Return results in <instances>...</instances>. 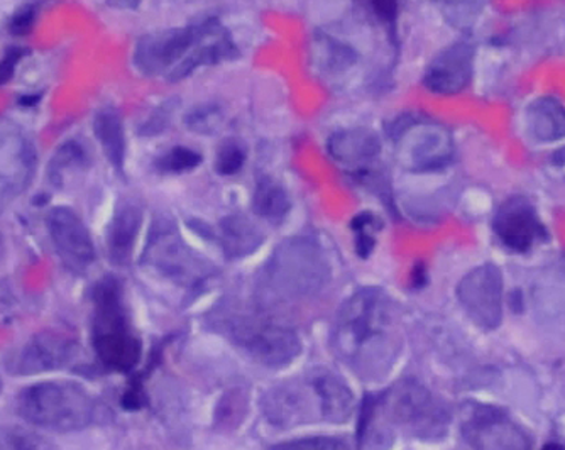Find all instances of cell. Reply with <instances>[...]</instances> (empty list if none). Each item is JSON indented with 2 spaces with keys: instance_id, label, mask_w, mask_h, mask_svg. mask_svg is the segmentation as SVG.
Instances as JSON below:
<instances>
[{
  "instance_id": "cell-24",
  "label": "cell",
  "mask_w": 565,
  "mask_h": 450,
  "mask_svg": "<svg viewBox=\"0 0 565 450\" xmlns=\"http://www.w3.org/2000/svg\"><path fill=\"white\" fill-rule=\"evenodd\" d=\"M94 132L107 160L116 170L122 171L126 161V136L119 113L113 107L98 110L94 117Z\"/></svg>"
},
{
  "instance_id": "cell-4",
  "label": "cell",
  "mask_w": 565,
  "mask_h": 450,
  "mask_svg": "<svg viewBox=\"0 0 565 450\" xmlns=\"http://www.w3.org/2000/svg\"><path fill=\"white\" fill-rule=\"evenodd\" d=\"M97 399L75 382H41L15 398V414L50 432H81L98 418Z\"/></svg>"
},
{
  "instance_id": "cell-21",
  "label": "cell",
  "mask_w": 565,
  "mask_h": 450,
  "mask_svg": "<svg viewBox=\"0 0 565 450\" xmlns=\"http://www.w3.org/2000/svg\"><path fill=\"white\" fill-rule=\"evenodd\" d=\"M526 131L541 142L565 138V106L554 97L536 98L525 114Z\"/></svg>"
},
{
  "instance_id": "cell-8",
  "label": "cell",
  "mask_w": 565,
  "mask_h": 450,
  "mask_svg": "<svg viewBox=\"0 0 565 450\" xmlns=\"http://www.w3.org/2000/svg\"><path fill=\"white\" fill-rule=\"evenodd\" d=\"M227 329L234 344L266 367L288 366L301 353V341L294 329L258 317H237Z\"/></svg>"
},
{
  "instance_id": "cell-22",
  "label": "cell",
  "mask_w": 565,
  "mask_h": 450,
  "mask_svg": "<svg viewBox=\"0 0 565 450\" xmlns=\"http://www.w3.org/2000/svg\"><path fill=\"white\" fill-rule=\"evenodd\" d=\"M381 395H367L361 408L358 425L359 449L388 450L393 443L392 427L381 424L384 420Z\"/></svg>"
},
{
  "instance_id": "cell-33",
  "label": "cell",
  "mask_w": 565,
  "mask_h": 450,
  "mask_svg": "<svg viewBox=\"0 0 565 450\" xmlns=\"http://www.w3.org/2000/svg\"><path fill=\"white\" fill-rule=\"evenodd\" d=\"M358 2L386 26H393L398 18V0H358Z\"/></svg>"
},
{
  "instance_id": "cell-15",
  "label": "cell",
  "mask_w": 565,
  "mask_h": 450,
  "mask_svg": "<svg viewBox=\"0 0 565 450\" xmlns=\"http://www.w3.org/2000/svg\"><path fill=\"white\" fill-rule=\"evenodd\" d=\"M33 168L34 151L28 139L14 129H0V212L30 185Z\"/></svg>"
},
{
  "instance_id": "cell-32",
  "label": "cell",
  "mask_w": 565,
  "mask_h": 450,
  "mask_svg": "<svg viewBox=\"0 0 565 450\" xmlns=\"http://www.w3.org/2000/svg\"><path fill=\"white\" fill-rule=\"evenodd\" d=\"M269 450H349V447L344 440L335 437H305V439L278 443Z\"/></svg>"
},
{
  "instance_id": "cell-31",
  "label": "cell",
  "mask_w": 565,
  "mask_h": 450,
  "mask_svg": "<svg viewBox=\"0 0 565 450\" xmlns=\"http://www.w3.org/2000/svg\"><path fill=\"white\" fill-rule=\"evenodd\" d=\"M222 122V113L215 106H199L185 116L186 128L199 135H212L221 128Z\"/></svg>"
},
{
  "instance_id": "cell-1",
  "label": "cell",
  "mask_w": 565,
  "mask_h": 450,
  "mask_svg": "<svg viewBox=\"0 0 565 450\" xmlns=\"http://www.w3.org/2000/svg\"><path fill=\"white\" fill-rule=\"evenodd\" d=\"M332 347L363 378H381L398 354L395 303L380 288H363L339 309Z\"/></svg>"
},
{
  "instance_id": "cell-3",
  "label": "cell",
  "mask_w": 565,
  "mask_h": 450,
  "mask_svg": "<svg viewBox=\"0 0 565 450\" xmlns=\"http://www.w3.org/2000/svg\"><path fill=\"white\" fill-rule=\"evenodd\" d=\"M90 332L95 356L106 369L132 373L138 367L141 339L132 329L122 285L116 277H104L92 288Z\"/></svg>"
},
{
  "instance_id": "cell-37",
  "label": "cell",
  "mask_w": 565,
  "mask_h": 450,
  "mask_svg": "<svg viewBox=\"0 0 565 450\" xmlns=\"http://www.w3.org/2000/svg\"><path fill=\"white\" fill-rule=\"evenodd\" d=\"M107 4L116 9H138L141 0H107Z\"/></svg>"
},
{
  "instance_id": "cell-13",
  "label": "cell",
  "mask_w": 565,
  "mask_h": 450,
  "mask_svg": "<svg viewBox=\"0 0 565 450\" xmlns=\"http://www.w3.org/2000/svg\"><path fill=\"white\" fill-rule=\"evenodd\" d=\"M46 225L51 243L70 271L82 275L94 265L97 253L81 215L70 207L51 208Z\"/></svg>"
},
{
  "instance_id": "cell-20",
  "label": "cell",
  "mask_w": 565,
  "mask_h": 450,
  "mask_svg": "<svg viewBox=\"0 0 565 450\" xmlns=\"http://www.w3.org/2000/svg\"><path fill=\"white\" fill-rule=\"evenodd\" d=\"M330 157L341 164L348 167H358L364 170L367 163L380 157V139L373 132L364 129H352V131L335 132L329 139Z\"/></svg>"
},
{
  "instance_id": "cell-6",
  "label": "cell",
  "mask_w": 565,
  "mask_h": 450,
  "mask_svg": "<svg viewBox=\"0 0 565 450\" xmlns=\"http://www.w3.org/2000/svg\"><path fill=\"white\" fill-rule=\"evenodd\" d=\"M142 262L185 290H196L214 277V268L192 251L167 221L152 225Z\"/></svg>"
},
{
  "instance_id": "cell-35",
  "label": "cell",
  "mask_w": 565,
  "mask_h": 450,
  "mask_svg": "<svg viewBox=\"0 0 565 450\" xmlns=\"http://www.w3.org/2000/svg\"><path fill=\"white\" fill-rule=\"evenodd\" d=\"M25 55V50L22 47H11L6 53L4 58L0 60V85L8 84L14 77L15 66L21 62L22 56Z\"/></svg>"
},
{
  "instance_id": "cell-41",
  "label": "cell",
  "mask_w": 565,
  "mask_h": 450,
  "mask_svg": "<svg viewBox=\"0 0 565 450\" xmlns=\"http://www.w3.org/2000/svg\"><path fill=\"white\" fill-rule=\"evenodd\" d=\"M469 2H484V0H469Z\"/></svg>"
},
{
  "instance_id": "cell-40",
  "label": "cell",
  "mask_w": 565,
  "mask_h": 450,
  "mask_svg": "<svg viewBox=\"0 0 565 450\" xmlns=\"http://www.w3.org/2000/svg\"><path fill=\"white\" fill-rule=\"evenodd\" d=\"M2 392H4V383L0 379V395H2Z\"/></svg>"
},
{
  "instance_id": "cell-10",
  "label": "cell",
  "mask_w": 565,
  "mask_h": 450,
  "mask_svg": "<svg viewBox=\"0 0 565 450\" xmlns=\"http://www.w3.org/2000/svg\"><path fill=\"white\" fill-rule=\"evenodd\" d=\"M457 300L469 319L484 329L494 331L503 320V275L494 265L472 269L457 285Z\"/></svg>"
},
{
  "instance_id": "cell-27",
  "label": "cell",
  "mask_w": 565,
  "mask_h": 450,
  "mask_svg": "<svg viewBox=\"0 0 565 450\" xmlns=\"http://www.w3.org/2000/svg\"><path fill=\"white\" fill-rule=\"evenodd\" d=\"M0 450H56V447L33 430L4 427L0 429Z\"/></svg>"
},
{
  "instance_id": "cell-26",
  "label": "cell",
  "mask_w": 565,
  "mask_h": 450,
  "mask_svg": "<svg viewBox=\"0 0 565 450\" xmlns=\"http://www.w3.org/2000/svg\"><path fill=\"white\" fill-rule=\"evenodd\" d=\"M85 167H88V157L85 153L84 146L75 141H68L56 151L55 157L51 158L47 173H50L51 182L60 185L66 171L82 170Z\"/></svg>"
},
{
  "instance_id": "cell-14",
  "label": "cell",
  "mask_w": 565,
  "mask_h": 450,
  "mask_svg": "<svg viewBox=\"0 0 565 450\" xmlns=\"http://www.w3.org/2000/svg\"><path fill=\"white\" fill-rule=\"evenodd\" d=\"M494 234L510 251L526 253L545 237L544 225L535 207L522 196L510 199L498 208L493 221Z\"/></svg>"
},
{
  "instance_id": "cell-19",
  "label": "cell",
  "mask_w": 565,
  "mask_h": 450,
  "mask_svg": "<svg viewBox=\"0 0 565 450\" xmlns=\"http://www.w3.org/2000/svg\"><path fill=\"white\" fill-rule=\"evenodd\" d=\"M141 225L142 211L138 205L124 204L117 208L106 233L107 256L114 265H129Z\"/></svg>"
},
{
  "instance_id": "cell-34",
  "label": "cell",
  "mask_w": 565,
  "mask_h": 450,
  "mask_svg": "<svg viewBox=\"0 0 565 450\" xmlns=\"http://www.w3.org/2000/svg\"><path fill=\"white\" fill-rule=\"evenodd\" d=\"M34 22H36V8L25 6L21 11L15 12L14 18L9 22V31L14 36H25L33 31Z\"/></svg>"
},
{
  "instance_id": "cell-2",
  "label": "cell",
  "mask_w": 565,
  "mask_h": 450,
  "mask_svg": "<svg viewBox=\"0 0 565 450\" xmlns=\"http://www.w3.org/2000/svg\"><path fill=\"white\" fill-rule=\"evenodd\" d=\"M329 278V262L319 244L294 237L279 244L262 269L258 297L266 306L301 302L319 294Z\"/></svg>"
},
{
  "instance_id": "cell-36",
  "label": "cell",
  "mask_w": 565,
  "mask_h": 450,
  "mask_svg": "<svg viewBox=\"0 0 565 450\" xmlns=\"http://www.w3.org/2000/svg\"><path fill=\"white\" fill-rule=\"evenodd\" d=\"M170 106H161L157 114H152L151 119L146 122L145 128L141 129L142 136H157L158 132L164 131L168 122H170Z\"/></svg>"
},
{
  "instance_id": "cell-30",
  "label": "cell",
  "mask_w": 565,
  "mask_h": 450,
  "mask_svg": "<svg viewBox=\"0 0 565 450\" xmlns=\"http://www.w3.org/2000/svg\"><path fill=\"white\" fill-rule=\"evenodd\" d=\"M246 163V149L241 142L228 139L222 142L215 157V170L222 176H234L239 173Z\"/></svg>"
},
{
  "instance_id": "cell-16",
  "label": "cell",
  "mask_w": 565,
  "mask_h": 450,
  "mask_svg": "<svg viewBox=\"0 0 565 450\" xmlns=\"http://www.w3.org/2000/svg\"><path fill=\"white\" fill-rule=\"evenodd\" d=\"M475 52L466 43L452 44L440 53L425 72L424 84L439 95H456L468 87L472 78Z\"/></svg>"
},
{
  "instance_id": "cell-5",
  "label": "cell",
  "mask_w": 565,
  "mask_h": 450,
  "mask_svg": "<svg viewBox=\"0 0 565 450\" xmlns=\"http://www.w3.org/2000/svg\"><path fill=\"white\" fill-rule=\"evenodd\" d=\"M390 424L399 425L417 439H440L449 429L452 414L439 396L414 379H405L381 395Z\"/></svg>"
},
{
  "instance_id": "cell-23",
  "label": "cell",
  "mask_w": 565,
  "mask_h": 450,
  "mask_svg": "<svg viewBox=\"0 0 565 450\" xmlns=\"http://www.w3.org/2000/svg\"><path fill=\"white\" fill-rule=\"evenodd\" d=\"M262 231L243 215H231L221 222L218 243L228 259L246 258L262 246Z\"/></svg>"
},
{
  "instance_id": "cell-9",
  "label": "cell",
  "mask_w": 565,
  "mask_h": 450,
  "mask_svg": "<svg viewBox=\"0 0 565 450\" xmlns=\"http://www.w3.org/2000/svg\"><path fill=\"white\" fill-rule=\"evenodd\" d=\"M217 24V19H209V21L200 22L196 26L177 28V30L148 34L136 46V68L145 75H160L167 69L171 72L211 34Z\"/></svg>"
},
{
  "instance_id": "cell-28",
  "label": "cell",
  "mask_w": 565,
  "mask_h": 450,
  "mask_svg": "<svg viewBox=\"0 0 565 450\" xmlns=\"http://www.w3.org/2000/svg\"><path fill=\"white\" fill-rule=\"evenodd\" d=\"M355 234V251L361 258H367L376 246V233L381 229V221L371 212L355 215L351 222Z\"/></svg>"
},
{
  "instance_id": "cell-17",
  "label": "cell",
  "mask_w": 565,
  "mask_h": 450,
  "mask_svg": "<svg viewBox=\"0 0 565 450\" xmlns=\"http://www.w3.org/2000/svg\"><path fill=\"white\" fill-rule=\"evenodd\" d=\"M263 414L279 429H291L312 418V404L307 392L297 383L273 386L262 398Z\"/></svg>"
},
{
  "instance_id": "cell-18",
  "label": "cell",
  "mask_w": 565,
  "mask_h": 450,
  "mask_svg": "<svg viewBox=\"0 0 565 450\" xmlns=\"http://www.w3.org/2000/svg\"><path fill=\"white\" fill-rule=\"evenodd\" d=\"M316 398L319 399L320 415L330 424H345L351 418L354 408V395L348 383L326 367L313 371L310 374Z\"/></svg>"
},
{
  "instance_id": "cell-29",
  "label": "cell",
  "mask_w": 565,
  "mask_h": 450,
  "mask_svg": "<svg viewBox=\"0 0 565 450\" xmlns=\"http://www.w3.org/2000/svg\"><path fill=\"white\" fill-rule=\"evenodd\" d=\"M202 160V154L196 153L195 149L174 146L158 160V168L164 173H185V171L195 170Z\"/></svg>"
},
{
  "instance_id": "cell-39",
  "label": "cell",
  "mask_w": 565,
  "mask_h": 450,
  "mask_svg": "<svg viewBox=\"0 0 565 450\" xmlns=\"http://www.w3.org/2000/svg\"><path fill=\"white\" fill-rule=\"evenodd\" d=\"M542 450H565L564 447L561 446V443H547V446L544 447Z\"/></svg>"
},
{
  "instance_id": "cell-11",
  "label": "cell",
  "mask_w": 565,
  "mask_h": 450,
  "mask_svg": "<svg viewBox=\"0 0 565 450\" xmlns=\"http://www.w3.org/2000/svg\"><path fill=\"white\" fill-rule=\"evenodd\" d=\"M462 433L475 450H532V437L507 411L475 405L462 421Z\"/></svg>"
},
{
  "instance_id": "cell-38",
  "label": "cell",
  "mask_w": 565,
  "mask_h": 450,
  "mask_svg": "<svg viewBox=\"0 0 565 450\" xmlns=\"http://www.w3.org/2000/svg\"><path fill=\"white\" fill-rule=\"evenodd\" d=\"M40 100L41 94L22 95V97L19 98V104H21L22 107H34Z\"/></svg>"
},
{
  "instance_id": "cell-12",
  "label": "cell",
  "mask_w": 565,
  "mask_h": 450,
  "mask_svg": "<svg viewBox=\"0 0 565 450\" xmlns=\"http://www.w3.org/2000/svg\"><path fill=\"white\" fill-rule=\"evenodd\" d=\"M78 342L75 335L60 329H46L25 342L15 356H11L9 371L19 376L50 373L68 366L75 360Z\"/></svg>"
},
{
  "instance_id": "cell-25",
  "label": "cell",
  "mask_w": 565,
  "mask_h": 450,
  "mask_svg": "<svg viewBox=\"0 0 565 450\" xmlns=\"http://www.w3.org/2000/svg\"><path fill=\"white\" fill-rule=\"evenodd\" d=\"M290 208L291 202L287 190L282 189L275 180H259L253 195L254 214L273 222V224H278V222L285 221Z\"/></svg>"
},
{
  "instance_id": "cell-7",
  "label": "cell",
  "mask_w": 565,
  "mask_h": 450,
  "mask_svg": "<svg viewBox=\"0 0 565 450\" xmlns=\"http://www.w3.org/2000/svg\"><path fill=\"white\" fill-rule=\"evenodd\" d=\"M390 138L398 148L399 163L418 173L440 170L454 157L452 136L434 120L403 116L393 122Z\"/></svg>"
}]
</instances>
